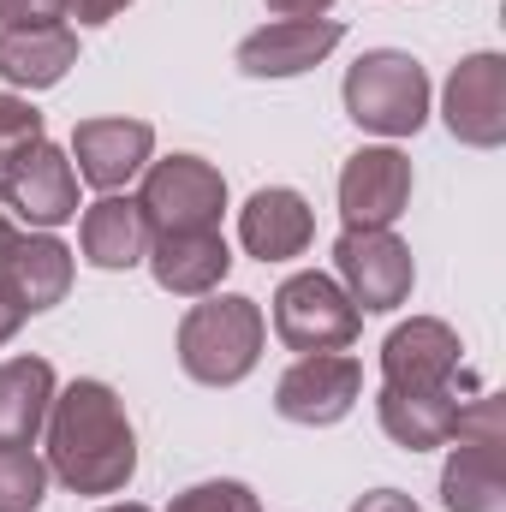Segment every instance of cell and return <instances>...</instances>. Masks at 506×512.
<instances>
[{"instance_id":"7402d4cb","label":"cell","mask_w":506,"mask_h":512,"mask_svg":"<svg viewBox=\"0 0 506 512\" xmlns=\"http://www.w3.org/2000/svg\"><path fill=\"white\" fill-rule=\"evenodd\" d=\"M48 501V459L30 447H0V512H36Z\"/></svg>"},{"instance_id":"ffe728a7","label":"cell","mask_w":506,"mask_h":512,"mask_svg":"<svg viewBox=\"0 0 506 512\" xmlns=\"http://www.w3.org/2000/svg\"><path fill=\"white\" fill-rule=\"evenodd\" d=\"M459 405H465V399H459L453 387H441V393H399V387H381L376 393V423L393 447H405V453H435V447L453 441Z\"/></svg>"},{"instance_id":"83f0119b","label":"cell","mask_w":506,"mask_h":512,"mask_svg":"<svg viewBox=\"0 0 506 512\" xmlns=\"http://www.w3.org/2000/svg\"><path fill=\"white\" fill-rule=\"evenodd\" d=\"M274 18H328L334 12V0H262Z\"/></svg>"},{"instance_id":"484cf974","label":"cell","mask_w":506,"mask_h":512,"mask_svg":"<svg viewBox=\"0 0 506 512\" xmlns=\"http://www.w3.org/2000/svg\"><path fill=\"white\" fill-rule=\"evenodd\" d=\"M352 512H423L405 489H370V495H358L352 501Z\"/></svg>"},{"instance_id":"8992f818","label":"cell","mask_w":506,"mask_h":512,"mask_svg":"<svg viewBox=\"0 0 506 512\" xmlns=\"http://www.w3.org/2000/svg\"><path fill=\"white\" fill-rule=\"evenodd\" d=\"M137 179H143L137 209H143L149 233H203V227H221L227 179H221L215 161H203V155H161Z\"/></svg>"},{"instance_id":"2e32d148","label":"cell","mask_w":506,"mask_h":512,"mask_svg":"<svg viewBox=\"0 0 506 512\" xmlns=\"http://www.w3.org/2000/svg\"><path fill=\"white\" fill-rule=\"evenodd\" d=\"M143 262H149L155 286L173 292V298H209L233 274V251H227L221 227H203V233H155Z\"/></svg>"},{"instance_id":"9a60e30c","label":"cell","mask_w":506,"mask_h":512,"mask_svg":"<svg viewBox=\"0 0 506 512\" xmlns=\"http://www.w3.org/2000/svg\"><path fill=\"white\" fill-rule=\"evenodd\" d=\"M310 239H316V209L292 185H262L239 209V245L256 262H292L310 251Z\"/></svg>"},{"instance_id":"6da1fadb","label":"cell","mask_w":506,"mask_h":512,"mask_svg":"<svg viewBox=\"0 0 506 512\" xmlns=\"http://www.w3.org/2000/svg\"><path fill=\"white\" fill-rule=\"evenodd\" d=\"M48 477L72 495H120L137 477V429L126 399L96 376H78L48 405Z\"/></svg>"},{"instance_id":"5bb4252c","label":"cell","mask_w":506,"mask_h":512,"mask_svg":"<svg viewBox=\"0 0 506 512\" xmlns=\"http://www.w3.org/2000/svg\"><path fill=\"white\" fill-rule=\"evenodd\" d=\"M66 155H72L78 179L108 197V191H126L131 179L155 161V126L149 120H126V114L84 120V126L72 131V149Z\"/></svg>"},{"instance_id":"d4e9b609","label":"cell","mask_w":506,"mask_h":512,"mask_svg":"<svg viewBox=\"0 0 506 512\" xmlns=\"http://www.w3.org/2000/svg\"><path fill=\"white\" fill-rule=\"evenodd\" d=\"M66 24V0H0V30H36Z\"/></svg>"},{"instance_id":"ac0fdd59","label":"cell","mask_w":506,"mask_h":512,"mask_svg":"<svg viewBox=\"0 0 506 512\" xmlns=\"http://www.w3.org/2000/svg\"><path fill=\"white\" fill-rule=\"evenodd\" d=\"M78 66V30L72 24H36V30H0V84L6 90H54Z\"/></svg>"},{"instance_id":"4fadbf2b","label":"cell","mask_w":506,"mask_h":512,"mask_svg":"<svg viewBox=\"0 0 506 512\" xmlns=\"http://www.w3.org/2000/svg\"><path fill=\"white\" fill-rule=\"evenodd\" d=\"M340 42H346V24L340 18H274V24H262V30H251L239 42L233 66L245 78H304Z\"/></svg>"},{"instance_id":"9c48e42d","label":"cell","mask_w":506,"mask_h":512,"mask_svg":"<svg viewBox=\"0 0 506 512\" xmlns=\"http://www.w3.org/2000/svg\"><path fill=\"white\" fill-rule=\"evenodd\" d=\"M364 399V364L352 352H310V358H292L286 376L274 382V411L286 423H304V429H328L340 417H352V405Z\"/></svg>"},{"instance_id":"30bf717a","label":"cell","mask_w":506,"mask_h":512,"mask_svg":"<svg viewBox=\"0 0 506 512\" xmlns=\"http://www.w3.org/2000/svg\"><path fill=\"white\" fill-rule=\"evenodd\" d=\"M441 120L465 149H501L506 143V54L477 48V54H465L447 72Z\"/></svg>"},{"instance_id":"277c9868","label":"cell","mask_w":506,"mask_h":512,"mask_svg":"<svg viewBox=\"0 0 506 512\" xmlns=\"http://www.w3.org/2000/svg\"><path fill=\"white\" fill-rule=\"evenodd\" d=\"M506 405L477 393L459 405V429L441 465V507L447 512H501L506 501Z\"/></svg>"},{"instance_id":"e0dca14e","label":"cell","mask_w":506,"mask_h":512,"mask_svg":"<svg viewBox=\"0 0 506 512\" xmlns=\"http://www.w3.org/2000/svg\"><path fill=\"white\" fill-rule=\"evenodd\" d=\"M72 274H78V262H72V251H66L54 233H18L12 251L0 256V280H6V292L18 298L24 316L54 310V304L72 292Z\"/></svg>"},{"instance_id":"3957f363","label":"cell","mask_w":506,"mask_h":512,"mask_svg":"<svg viewBox=\"0 0 506 512\" xmlns=\"http://www.w3.org/2000/svg\"><path fill=\"white\" fill-rule=\"evenodd\" d=\"M429 72L417 54L405 48H364L352 66H346V84H340V102H346V120L358 131H376V137H417L429 126Z\"/></svg>"},{"instance_id":"44dd1931","label":"cell","mask_w":506,"mask_h":512,"mask_svg":"<svg viewBox=\"0 0 506 512\" xmlns=\"http://www.w3.org/2000/svg\"><path fill=\"white\" fill-rule=\"evenodd\" d=\"M60 393V376L48 358H6L0 364V447H30L48 423V405Z\"/></svg>"},{"instance_id":"5b68a950","label":"cell","mask_w":506,"mask_h":512,"mask_svg":"<svg viewBox=\"0 0 506 512\" xmlns=\"http://www.w3.org/2000/svg\"><path fill=\"white\" fill-rule=\"evenodd\" d=\"M364 334V310L346 298V286L322 268L286 274L274 286V340L298 358L310 352H352V340Z\"/></svg>"},{"instance_id":"7c38bea8","label":"cell","mask_w":506,"mask_h":512,"mask_svg":"<svg viewBox=\"0 0 506 512\" xmlns=\"http://www.w3.org/2000/svg\"><path fill=\"white\" fill-rule=\"evenodd\" d=\"M465 346L441 316H411L381 340V387L399 393H441L459 382Z\"/></svg>"},{"instance_id":"d6986e66","label":"cell","mask_w":506,"mask_h":512,"mask_svg":"<svg viewBox=\"0 0 506 512\" xmlns=\"http://www.w3.org/2000/svg\"><path fill=\"white\" fill-rule=\"evenodd\" d=\"M149 221H143V209H137V197H120V191H108V197H96L90 209H84V221H78V251L90 268H108V274H120V268H137L143 256H149Z\"/></svg>"},{"instance_id":"4316f807","label":"cell","mask_w":506,"mask_h":512,"mask_svg":"<svg viewBox=\"0 0 506 512\" xmlns=\"http://www.w3.org/2000/svg\"><path fill=\"white\" fill-rule=\"evenodd\" d=\"M131 0H66V18H78V24H108V18H120Z\"/></svg>"},{"instance_id":"8fae6325","label":"cell","mask_w":506,"mask_h":512,"mask_svg":"<svg viewBox=\"0 0 506 512\" xmlns=\"http://www.w3.org/2000/svg\"><path fill=\"white\" fill-rule=\"evenodd\" d=\"M411 155L393 143H364L340 167V221L346 227H393L411 209Z\"/></svg>"},{"instance_id":"4dcf8cb0","label":"cell","mask_w":506,"mask_h":512,"mask_svg":"<svg viewBox=\"0 0 506 512\" xmlns=\"http://www.w3.org/2000/svg\"><path fill=\"white\" fill-rule=\"evenodd\" d=\"M102 512H149V507H137V501H114V507H102Z\"/></svg>"},{"instance_id":"ba28073f","label":"cell","mask_w":506,"mask_h":512,"mask_svg":"<svg viewBox=\"0 0 506 512\" xmlns=\"http://www.w3.org/2000/svg\"><path fill=\"white\" fill-rule=\"evenodd\" d=\"M0 209L12 221H30V233H54L66 221H78V167L60 143L36 137L30 149H18L0 167Z\"/></svg>"},{"instance_id":"f546056e","label":"cell","mask_w":506,"mask_h":512,"mask_svg":"<svg viewBox=\"0 0 506 512\" xmlns=\"http://www.w3.org/2000/svg\"><path fill=\"white\" fill-rule=\"evenodd\" d=\"M12 239H18V227H12V215H6V209H0V256L12 251Z\"/></svg>"},{"instance_id":"cb8c5ba5","label":"cell","mask_w":506,"mask_h":512,"mask_svg":"<svg viewBox=\"0 0 506 512\" xmlns=\"http://www.w3.org/2000/svg\"><path fill=\"white\" fill-rule=\"evenodd\" d=\"M36 137H42V114L30 108V96L0 90V167H6L18 149H30Z\"/></svg>"},{"instance_id":"f1b7e54d","label":"cell","mask_w":506,"mask_h":512,"mask_svg":"<svg viewBox=\"0 0 506 512\" xmlns=\"http://www.w3.org/2000/svg\"><path fill=\"white\" fill-rule=\"evenodd\" d=\"M24 322H30V316L18 310V298H12V292H6V280H0V346H12Z\"/></svg>"},{"instance_id":"603a6c76","label":"cell","mask_w":506,"mask_h":512,"mask_svg":"<svg viewBox=\"0 0 506 512\" xmlns=\"http://www.w3.org/2000/svg\"><path fill=\"white\" fill-rule=\"evenodd\" d=\"M167 512H262V501H256L245 483H233V477H209V483L179 489Z\"/></svg>"},{"instance_id":"7a4b0ae2","label":"cell","mask_w":506,"mask_h":512,"mask_svg":"<svg viewBox=\"0 0 506 512\" xmlns=\"http://www.w3.org/2000/svg\"><path fill=\"white\" fill-rule=\"evenodd\" d=\"M268 316L245 292H209L179 322V370L197 387H239L262 364Z\"/></svg>"},{"instance_id":"52a82bcc","label":"cell","mask_w":506,"mask_h":512,"mask_svg":"<svg viewBox=\"0 0 506 512\" xmlns=\"http://www.w3.org/2000/svg\"><path fill=\"white\" fill-rule=\"evenodd\" d=\"M334 280L346 286V298L364 316H387L411 298L417 262H411V245L393 227H346L334 239Z\"/></svg>"}]
</instances>
